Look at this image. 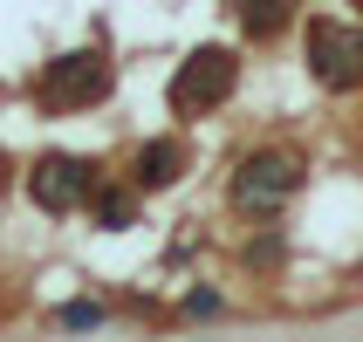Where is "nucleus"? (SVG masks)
Wrapping results in <instances>:
<instances>
[{
  "mask_svg": "<svg viewBox=\"0 0 363 342\" xmlns=\"http://www.w3.org/2000/svg\"><path fill=\"white\" fill-rule=\"evenodd\" d=\"M233 82H240V55L233 48H192V55L179 62V76H172V110L179 117H206L213 103L233 96Z\"/></svg>",
  "mask_w": 363,
  "mask_h": 342,
  "instance_id": "nucleus-1",
  "label": "nucleus"
},
{
  "mask_svg": "<svg viewBox=\"0 0 363 342\" xmlns=\"http://www.w3.org/2000/svg\"><path fill=\"white\" fill-rule=\"evenodd\" d=\"M110 96V55L96 48H76V55H55L41 69V110H89V103Z\"/></svg>",
  "mask_w": 363,
  "mask_h": 342,
  "instance_id": "nucleus-2",
  "label": "nucleus"
},
{
  "mask_svg": "<svg viewBox=\"0 0 363 342\" xmlns=\"http://www.w3.org/2000/svg\"><path fill=\"white\" fill-rule=\"evenodd\" d=\"M308 76L323 89H357L363 82V35L350 21H308Z\"/></svg>",
  "mask_w": 363,
  "mask_h": 342,
  "instance_id": "nucleus-3",
  "label": "nucleus"
},
{
  "mask_svg": "<svg viewBox=\"0 0 363 342\" xmlns=\"http://www.w3.org/2000/svg\"><path fill=\"white\" fill-rule=\"evenodd\" d=\"M89 192H96V164L76 158V151H48V158L28 164V199L41 212H76Z\"/></svg>",
  "mask_w": 363,
  "mask_h": 342,
  "instance_id": "nucleus-4",
  "label": "nucleus"
},
{
  "mask_svg": "<svg viewBox=\"0 0 363 342\" xmlns=\"http://www.w3.org/2000/svg\"><path fill=\"white\" fill-rule=\"evenodd\" d=\"M295 158L288 151H247L240 158V171H233V199L247 205V212H274V205L295 192Z\"/></svg>",
  "mask_w": 363,
  "mask_h": 342,
  "instance_id": "nucleus-5",
  "label": "nucleus"
},
{
  "mask_svg": "<svg viewBox=\"0 0 363 342\" xmlns=\"http://www.w3.org/2000/svg\"><path fill=\"white\" fill-rule=\"evenodd\" d=\"M179 171H185V144L179 137H151L130 158V185L138 192H164V185H179Z\"/></svg>",
  "mask_w": 363,
  "mask_h": 342,
  "instance_id": "nucleus-6",
  "label": "nucleus"
},
{
  "mask_svg": "<svg viewBox=\"0 0 363 342\" xmlns=\"http://www.w3.org/2000/svg\"><path fill=\"white\" fill-rule=\"evenodd\" d=\"M89 212H96V226L123 233V226L138 220V185H103V192H89Z\"/></svg>",
  "mask_w": 363,
  "mask_h": 342,
  "instance_id": "nucleus-7",
  "label": "nucleus"
},
{
  "mask_svg": "<svg viewBox=\"0 0 363 342\" xmlns=\"http://www.w3.org/2000/svg\"><path fill=\"white\" fill-rule=\"evenodd\" d=\"M288 28V0H247V35H281Z\"/></svg>",
  "mask_w": 363,
  "mask_h": 342,
  "instance_id": "nucleus-8",
  "label": "nucleus"
},
{
  "mask_svg": "<svg viewBox=\"0 0 363 342\" xmlns=\"http://www.w3.org/2000/svg\"><path fill=\"white\" fill-rule=\"evenodd\" d=\"M110 322V308L103 302H69V308H55V329H103Z\"/></svg>",
  "mask_w": 363,
  "mask_h": 342,
  "instance_id": "nucleus-9",
  "label": "nucleus"
},
{
  "mask_svg": "<svg viewBox=\"0 0 363 342\" xmlns=\"http://www.w3.org/2000/svg\"><path fill=\"white\" fill-rule=\"evenodd\" d=\"M185 315H220V295H213V287H192V295H185Z\"/></svg>",
  "mask_w": 363,
  "mask_h": 342,
  "instance_id": "nucleus-10",
  "label": "nucleus"
},
{
  "mask_svg": "<svg viewBox=\"0 0 363 342\" xmlns=\"http://www.w3.org/2000/svg\"><path fill=\"white\" fill-rule=\"evenodd\" d=\"M0 185H7V158H0Z\"/></svg>",
  "mask_w": 363,
  "mask_h": 342,
  "instance_id": "nucleus-11",
  "label": "nucleus"
},
{
  "mask_svg": "<svg viewBox=\"0 0 363 342\" xmlns=\"http://www.w3.org/2000/svg\"><path fill=\"white\" fill-rule=\"evenodd\" d=\"M350 7H363V0H350Z\"/></svg>",
  "mask_w": 363,
  "mask_h": 342,
  "instance_id": "nucleus-12",
  "label": "nucleus"
}]
</instances>
